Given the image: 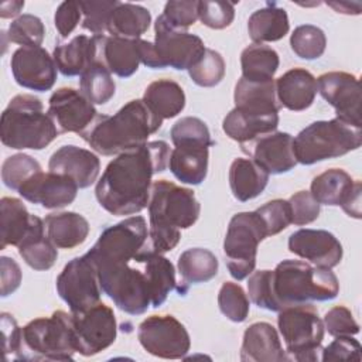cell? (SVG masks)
Segmentation results:
<instances>
[{"label":"cell","mask_w":362,"mask_h":362,"mask_svg":"<svg viewBox=\"0 0 362 362\" xmlns=\"http://www.w3.org/2000/svg\"><path fill=\"white\" fill-rule=\"evenodd\" d=\"M361 344L351 337H335V339L321 351V361H356L361 356Z\"/></svg>","instance_id":"cell-54"},{"label":"cell","mask_w":362,"mask_h":362,"mask_svg":"<svg viewBox=\"0 0 362 362\" xmlns=\"http://www.w3.org/2000/svg\"><path fill=\"white\" fill-rule=\"evenodd\" d=\"M1 331H3V349L6 359L8 358V354L17 355L20 349V341H21V328L17 325V321L13 315L3 313L1 314Z\"/></svg>","instance_id":"cell-57"},{"label":"cell","mask_w":362,"mask_h":362,"mask_svg":"<svg viewBox=\"0 0 362 362\" xmlns=\"http://www.w3.org/2000/svg\"><path fill=\"white\" fill-rule=\"evenodd\" d=\"M81 17H82V10H81L79 1H74V0L62 1L57 7L55 16H54V24L58 34L62 38H66L68 35H71V33L79 24Z\"/></svg>","instance_id":"cell-55"},{"label":"cell","mask_w":362,"mask_h":362,"mask_svg":"<svg viewBox=\"0 0 362 362\" xmlns=\"http://www.w3.org/2000/svg\"><path fill=\"white\" fill-rule=\"evenodd\" d=\"M163 120L156 116L143 99H133L113 116L98 115L81 137L102 156H117L147 143Z\"/></svg>","instance_id":"cell-4"},{"label":"cell","mask_w":362,"mask_h":362,"mask_svg":"<svg viewBox=\"0 0 362 362\" xmlns=\"http://www.w3.org/2000/svg\"><path fill=\"white\" fill-rule=\"evenodd\" d=\"M361 144L362 127L339 117L314 122L293 139L296 160L304 165L341 157L359 148Z\"/></svg>","instance_id":"cell-7"},{"label":"cell","mask_w":362,"mask_h":362,"mask_svg":"<svg viewBox=\"0 0 362 362\" xmlns=\"http://www.w3.org/2000/svg\"><path fill=\"white\" fill-rule=\"evenodd\" d=\"M143 102L161 120L173 119L182 112L185 106V93L175 81L158 79L146 88Z\"/></svg>","instance_id":"cell-36"},{"label":"cell","mask_w":362,"mask_h":362,"mask_svg":"<svg viewBox=\"0 0 362 362\" xmlns=\"http://www.w3.org/2000/svg\"><path fill=\"white\" fill-rule=\"evenodd\" d=\"M361 181L342 168H329L313 178L310 192L321 205H338L356 219L361 218Z\"/></svg>","instance_id":"cell-16"},{"label":"cell","mask_w":362,"mask_h":362,"mask_svg":"<svg viewBox=\"0 0 362 362\" xmlns=\"http://www.w3.org/2000/svg\"><path fill=\"white\" fill-rule=\"evenodd\" d=\"M266 238V226L256 211L232 216L223 240V253L226 267L235 280H245L255 272L257 246Z\"/></svg>","instance_id":"cell-10"},{"label":"cell","mask_w":362,"mask_h":362,"mask_svg":"<svg viewBox=\"0 0 362 362\" xmlns=\"http://www.w3.org/2000/svg\"><path fill=\"white\" fill-rule=\"evenodd\" d=\"M47 238L58 249H74L82 245L89 233L88 221L76 212H52L44 219Z\"/></svg>","instance_id":"cell-32"},{"label":"cell","mask_w":362,"mask_h":362,"mask_svg":"<svg viewBox=\"0 0 362 362\" xmlns=\"http://www.w3.org/2000/svg\"><path fill=\"white\" fill-rule=\"evenodd\" d=\"M117 0H100V1H79L82 10V27L90 31L93 35H103L107 28L110 13L117 6Z\"/></svg>","instance_id":"cell-47"},{"label":"cell","mask_w":362,"mask_h":362,"mask_svg":"<svg viewBox=\"0 0 362 362\" xmlns=\"http://www.w3.org/2000/svg\"><path fill=\"white\" fill-rule=\"evenodd\" d=\"M221 313L233 322H243L249 315V298L240 284L225 281L218 293Z\"/></svg>","instance_id":"cell-45"},{"label":"cell","mask_w":362,"mask_h":362,"mask_svg":"<svg viewBox=\"0 0 362 362\" xmlns=\"http://www.w3.org/2000/svg\"><path fill=\"white\" fill-rule=\"evenodd\" d=\"M45 223L38 225L18 246V255L34 270H48L54 266L57 246L45 236Z\"/></svg>","instance_id":"cell-40"},{"label":"cell","mask_w":362,"mask_h":362,"mask_svg":"<svg viewBox=\"0 0 362 362\" xmlns=\"http://www.w3.org/2000/svg\"><path fill=\"white\" fill-rule=\"evenodd\" d=\"M24 7V1L21 0H11V1H3L0 4V17L1 18H11L20 14L21 8Z\"/></svg>","instance_id":"cell-59"},{"label":"cell","mask_w":362,"mask_h":362,"mask_svg":"<svg viewBox=\"0 0 362 362\" xmlns=\"http://www.w3.org/2000/svg\"><path fill=\"white\" fill-rule=\"evenodd\" d=\"M45 35V27L40 17L33 14L18 16L10 25L7 37L10 42L21 47H40Z\"/></svg>","instance_id":"cell-46"},{"label":"cell","mask_w":362,"mask_h":362,"mask_svg":"<svg viewBox=\"0 0 362 362\" xmlns=\"http://www.w3.org/2000/svg\"><path fill=\"white\" fill-rule=\"evenodd\" d=\"M16 82L27 89L45 92L57 81V65L54 58L42 47H20L10 61Z\"/></svg>","instance_id":"cell-19"},{"label":"cell","mask_w":362,"mask_h":362,"mask_svg":"<svg viewBox=\"0 0 362 362\" xmlns=\"http://www.w3.org/2000/svg\"><path fill=\"white\" fill-rule=\"evenodd\" d=\"M290 47L293 52L303 59L320 58L327 47V37L324 31L313 24H304L294 28L290 37Z\"/></svg>","instance_id":"cell-42"},{"label":"cell","mask_w":362,"mask_h":362,"mask_svg":"<svg viewBox=\"0 0 362 362\" xmlns=\"http://www.w3.org/2000/svg\"><path fill=\"white\" fill-rule=\"evenodd\" d=\"M134 260L143 264L144 273L148 279L151 288V307H160L167 300L170 291L177 288L173 263L161 253H156L147 246L136 255Z\"/></svg>","instance_id":"cell-31"},{"label":"cell","mask_w":362,"mask_h":362,"mask_svg":"<svg viewBox=\"0 0 362 362\" xmlns=\"http://www.w3.org/2000/svg\"><path fill=\"white\" fill-rule=\"evenodd\" d=\"M154 52L158 69L174 68L177 71L189 69L204 54V41L187 30L173 28L163 16L154 23Z\"/></svg>","instance_id":"cell-13"},{"label":"cell","mask_w":362,"mask_h":362,"mask_svg":"<svg viewBox=\"0 0 362 362\" xmlns=\"http://www.w3.org/2000/svg\"><path fill=\"white\" fill-rule=\"evenodd\" d=\"M58 134L54 120L34 95H16L1 113L0 139L6 147L42 150Z\"/></svg>","instance_id":"cell-5"},{"label":"cell","mask_w":362,"mask_h":362,"mask_svg":"<svg viewBox=\"0 0 362 362\" xmlns=\"http://www.w3.org/2000/svg\"><path fill=\"white\" fill-rule=\"evenodd\" d=\"M76 349L83 356H93L116 341L117 324L113 310L98 303L86 311L72 314Z\"/></svg>","instance_id":"cell-15"},{"label":"cell","mask_w":362,"mask_h":362,"mask_svg":"<svg viewBox=\"0 0 362 362\" xmlns=\"http://www.w3.org/2000/svg\"><path fill=\"white\" fill-rule=\"evenodd\" d=\"M240 147L267 174H283L293 170L297 164L293 136L284 132L260 136L249 143L240 144Z\"/></svg>","instance_id":"cell-20"},{"label":"cell","mask_w":362,"mask_h":362,"mask_svg":"<svg viewBox=\"0 0 362 362\" xmlns=\"http://www.w3.org/2000/svg\"><path fill=\"white\" fill-rule=\"evenodd\" d=\"M279 65V54L272 47L263 44H252L240 54L242 78L249 82L273 81Z\"/></svg>","instance_id":"cell-38"},{"label":"cell","mask_w":362,"mask_h":362,"mask_svg":"<svg viewBox=\"0 0 362 362\" xmlns=\"http://www.w3.org/2000/svg\"><path fill=\"white\" fill-rule=\"evenodd\" d=\"M274 83L280 105L293 112L310 107L318 92L317 79L304 68H293L284 72Z\"/></svg>","instance_id":"cell-28"},{"label":"cell","mask_w":362,"mask_h":362,"mask_svg":"<svg viewBox=\"0 0 362 362\" xmlns=\"http://www.w3.org/2000/svg\"><path fill=\"white\" fill-rule=\"evenodd\" d=\"M76 335L72 313L57 310L51 317H40L21 328L20 349L16 359L72 361Z\"/></svg>","instance_id":"cell-6"},{"label":"cell","mask_w":362,"mask_h":362,"mask_svg":"<svg viewBox=\"0 0 362 362\" xmlns=\"http://www.w3.org/2000/svg\"><path fill=\"white\" fill-rule=\"evenodd\" d=\"M140 38H122L113 35H98V59L112 74L120 78L132 76L140 62Z\"/></svg>","instance_id":"cell-26"},{"label":"cell","mask_w":362,"mask_h":362,"mask_svg":"<svg viewBox=\"0 0 362 362\" xmlns=\"http://www.w3.org/2000/svg\"><path fill=\"white\" fill-rule=\"evenodd\" d=\"M338 293L339 283L331 269L287 259L269 270L264 310L279 313L290 305L332 300Z\"/></svg>","instance_id":"cell-3"},{"label":"cell","mask_w":362,"mask_h":362,"mask_svg":"<svg viewBox=\"0 0 362 362\" xmlns=\"http://www.w3.org/2000/svg\"><path fill=\"white\" fill-rule=\"evenodd\" d=\"M55 287L72 314L86 311L100 303L103 293L98 266L89 253L68 262L57 277Z\"/></svg>","instance_id":"cell-11"},{"label":"cell","mask_w":362,"mask_h":362,"mask_svg":"<svg viewBox=\"0 0 362 362\" xmlns=\"http://www.w3.org/2000/svg\"><path fill=\"white\" fill-rule=\"evenodd\" d=\"M279 113H257L233 107L223 119L222 129L226 136L239 144L249 143L260 136L276 132Z\"/></svg>","instance_id":"cell-29"},{"label":"cell","mask_w":362,"mask_h":362,"mask_svg":"<svg viewBox=\"0 0 362 362\" xmlns=\"http://www.w3.org/2000/svg\"><path fill=\"white\" fill-rule=\"evenodd\" d=\"M317 88L321 96L335 109L337 117L362 127L361 85L355 75L332 71L318 76Z\"/></svg>","instance_id":"cell-17"},{"label":"cell","mask_w":362,"mask_h":362,"mask_svg":"<svg viewBox=\"0 0 362 362\" xmlns=\"http://www.w3.org/2000/svg\"><path fill=\"white\" fill-rule=\"evenodd\" d=\"M256 212L260 215L266 230L267 236H273L284 230L290 223H291V212H290V205L288 201L286 199H273L262 205L260 208L256 209Z\"/></svg>","instance_id":"cell-49"},{"label":"cell","mask_w":362,"mask_h":362,"mask_svg":"<svg viewBox=\"0 0 362 362\" xmlns=\"http://www.w3.org/2000/svg\"><path fill=\"white\" fill-rule=\"evenodd\" d=\"M48 115L59 133L82 134L98 117V112L79 90L72 88L57 89L48 100Z\"/></svg>","instance_id":"cell-18"},{"label":"cell","mask_w":362,"mask_h":362,"mask_svg":"<svg viewBox=\"0 0 362 362\" xmlns=\"http://www.w3.org/2000/svg\"><path fill=\"white\" fill-rule=\"evenodd\" d=\"M170 146L163 140L120 153L105 168L96 182L99 205L112 215H134L147 208L151 178L167 168Z\"/></svg>","instance_id":"cell-1"},{"label":"cell","mask_w":362,"mask_h":362,"mask_svg":"<svg viewBox=\"0 0 362 362\" xmlns=\"http://www.w3.org/2000/svg\"><path fill=\"white\" fill-rule=\"evenodd\" d=\"M48 170L71 177L79 188H88L98 180L100 161L90 150L69 144L52 153L48 161Z\"/></svg>","instance_id":"cell-23"},{"label":"cell","mask_w":362,"mask_h":362,"mask_svg":"<svg viewBox=\"0 0 362 362\" xmlns=\"http://www.w3.org/2000/svg\"><path fill=\"white\" fill-rule=\"evenodd\" d=\"M233 100L235 107L257 113H279L281 109L274 81L249 82L240 78L235 86Z\"/></svg>","instance_id":"cell-35"},{"label":"cell","mask_w":362,"mask_h":362,"mask_svg":"<svg viewBox=\"0 0 362 362\" xmlns=\"http://www.w3.org/2000/svg\"><path fill=\"white\" fill-rule=\"evenodd\" d=\"M277 325L290 359L298 362L321 361L325 328L313 304H297L280 310Z\"/></svg>","instance_id":"cell-8"},{"label":"cell","mask_w":362,"mask_h":362,"mask_svg":"<svg viewBox=\"0 0 362 362\" xmlns=\"http://www.w3.org/2000/svg\"><path fill=\"white\" fill-rule=\"evenodd\" d=\"M78 188V184L68 175L41 171L31 177L17 192L28 202L47 209H59L75 201Z\"/></svg>","instance_id":"cell-21"},{"label":"cell","mask_w":362,"mask_h":362,"mask_svg":"<svg viewBox=\"0 0 362 362\" xmlns=\"http://www.w3.org/2000/svg\"><path fill=\"white\" fill-rule=\"evenodd\" d=\"M52 58L64 76L81 75L98 59V35H76L71 41L57 44Z\"/></svg>","instance_id":"cell-30"},{"label":"cell","mask_w":362,"mask_h":362,"mask_svg":"<svg viewBox=\"0 0 362 362\" xmlns=\"http://www.w3.org/2000/svg\"><path fill=\"white\" fill-rule=\"evenodd\" d=\"M188 74L198 86L212 88L225 76V61L218 51L205 48L202 57L188 69Z\"/></svg>","instance_id":"cell-44"},{"label":"cell","mask_w":362,"mask_h":362,"mask_svg":"<svg viewBox=\"0 0 362 362\" xmlns=\"http://www.w3.org/2000/svg\"><path fill=\"white\" fill-rule=\"evenodd\" d=\"M161 16L173 28L187 30L198 20V1L195 0L167 1Z\"/></svg>","instance_id":"cell-50"},{"label":"cell","mask_w":362,"mask_h":362,"mask_svg":"<svg viewBox=\"0 0 362 362\" xmlns=\"http://www.w3.org/2000/svg\"><path fill=\"white\" fill-rule=\"evenodd\" d=\"M0 279H1V297L14 293L21 283V269L11 257H0Z\"/></svg>","instance_id":"cell-56"},{"label":"cell","mask_w":362,"mask_h":362,"mask_svg":"<svg viewBox=\"0 0 362 362\" xmlns=\"http://www.w3.org/2000/svg\"><path fill=\"white\" fill-rule=\"evenodd\" d=\"M288 250L314 266L332 269L342 259L341 242L324 229H300L290 235Z\"/></svg>","instance_id":"cell-22"},{"label":"cell","mask_w":362,"mask_h":362,"mask_svg":"<svg viewBox=\"0 0 362 362\" xmlns=\"http://www.w3.org/2000/svg\"><path fill=\"white\" fill-rule=\"evenodd\" d=\"M198 18L199 21L212 28L223 30L229 27L235 18V6L229 1H198Z\"/></svg>","instance_id":"cell-48"},{"label":"cell","mask_w":362,"mask_h":362,"mask_svg":"<svg viewBox=\"0 0 362 362\" xmlns=\"http://www.w3.org/2000/svg\"><path fill=\"white\" fill-rule=\"evenodd\" d=\"M173 144L182 141V140H201L211 144H215V141L211 139V133L208 130V126L198 117L187 116L175 122V124L171 127L170 132Z\"/></svg>","instance_id":"cell-53"},{"label":"cell","mask_w":362,"mask_h":362,"mask_svg":"<svg viewBox=\"0 0 362 362\" xmlns=\"http://www.w3.org/2000/svg\"><path fill=\"white\" fill-rule=\"evenodd\" d=\"M327 4L334 8L337 13H342V14H361V8L362 4L359 1H327Z\"/></svg>","instance_id":"cell-58"},{"label":"cell","mask_w":362,"mask_h":362,"mask_svg":"<svg viewBox=\"0 0 362 362\" xmlns=\"http://www.w3.org/2000/svg\"><path fill=\"white\" fill-rule=\"evenodd\" d=\"M41 223L44 221L31 215L23 201L13 197H3L0 199V249H6L8 245L18 247Z\"/></svg>","instance_id":"cell-27"},{"label":"cell","mask_w":362,"mask_h":362,"mask_svg":"<svg viewBox=\"0 0 362 362\" xmlns=\"http://www.w3.org/2000/svg\"><path fill=\"white\" fill-rule=\"evenodd\" d=\"M174 146L168 160L173 175L184 184H201L208 173L209 147L214 144L201 140H182Z\"/></svg>","instance_id":"cell-24"},{"label":"cell","mask_w":362,"mask_h":362,"mask_svg":"<svg viewBox=\"0 0 362 362\" xmlns=\"http://www.w3.org/2000/svg\"><path fill=\"white\" fill-rule=\"evenodd\" d=\"M290 31L288 16L276 3H267L252 13L247 20V33L255 44L279 41Z\"/></svg>","instance_id":"cell-33"},{"label":"cell","mask_w":362,"mask_h":362,"mask_svg":"<svg viewBox=\"0 0 362 362\" xmlns=\"http://www.w3.org/2000/svg\"><path fill=\"white\" fill-rule=\"evenodd\" d=\"M216 256L204 247H191L178 257V272L185 284L205 283L218 274Z\"/></svg>","instance_id":"cell-39"},{"label":"cell","mask_w":362,"mask_h":362,"mask_svg":"<svg viewBox=\"0 0 362 362\" xmlns=\"http://www.w3.org/2000/svg\"><path fill=\"white\" fill-rule=\"evenodd\" d=\"M137 339L148 354L163 359H181L191 348L188 331L173 315L147 317L137 328Z\"/></svg>","instance_id":"cell-14"},{"label":"cell","mask_w":362,"mask_h":362,"mask_svg":"<svg viewBox=\"0 0 362 362\" xmlns=\"http://www.w3.org/2000/svg\"><path fill=\"white\" fill-rule=\"evenodd\" d=\"M96 266L102 291L119 310L130 315H140L148 310L151 288L141 263V269L130 266V262L96 263Z\"/></svg>","instance_id":"cell-9"},{"label":"cell","mask_w":362,"mask_h":362,"mask_svg":"<svg viewBox=\"0 0 362 362\" xmlns=\"http://www.w3.org/2000/svg\"><path fill=\"white\" fill-rule=\"evenodd\" d=\"M324 328L332 337H351L359 332V324L345 305H335L324 315Z\"/></svg>","instance_id":"cell-51"},{"label":"cell","mask_w":362,"mask_h":362,"mask_svg":"<svg viewBox=\"0 0 362 362\" xmlns=\"http://www.w3.org/2000/svg\"><path fill=\"white\" fill-rule=\"evenodd\" d=\"M269 175L252 158H235L229 167L232 195L240 202L256 198L266 188Z\"/></svg>","instance_id":"cell-34"},{"label":"cell","mask_w":362,"mask_h":362,"mask_svg":"<svg viewBox=\"0 0 362 362\" xmlns=\"http://www.w3.org/2000/svg\"><path fill=\"white\" fill-rule=\"evenodd\" d=\"M147 209L150 221L147 247L163 255L178 245L181 229H188L198 221L201 205L192 189L157 180L151 184Z\"/></svg>","instance_id":"cell-2"},{"label":"cell","mask_w":362,"mask_h":362,"mask_svg":"<svg viewBox=\"0 0 362 362\" xmlns=\"http://www.w3.org/2000/svg\"><path fill=\"white\" fill-rule=\"evenodd\" d=\"M40 163L28 154L18 153L7 157L1 165V180L13 191H18L31 177L41 173Z\"/></svg>","instance_id":"cell-43"},{"label":"cell","mask_w":362,"mask_h":362,"mask_svg":"<svg viewBox=\"0 0 362 362\" xmlns=\"http://www.w3.org/2000/svg\"><path fill=\"white\" fill-rule=\"evenodd\" d=\"M290 212H291V223L301 226L314 222L320 215V204L311 195L310 191H298L288 199Z\"/></svg>","instance_id":"cell-52"},{"label":"cell","mask_w":362,"mask_h":362,"mask_svg":"<svg viewBox=\"0 0 362 362\" xmlns=\"http://www.w3.org/2000/svg\"><path fill=\"white\" fill-rule=\"evenodd\" d=\"M243 362H286L290 361L276 328L269 322H255L243 334L240 346Z\"/></svg>","instance_id":"cell-25"},{"label":"cell","mask_w":362,"mask_h":362,"mask_svg":"<svg viewBox=\"0 0 362 362\" xmlns=\"http://www.w3.org/2000/svg\"><path fill=\"white\" fill-rule=\"evenodd\" d=\"M147 240L146 219L134 215L107 226L88 253L96 263L132 262L147 246Z\"/></svg>","instance_id":"cell-12"},{"label":"cell","mask_w":362,"mask_h":362,"mask_svg":"<svg viewBox=\"0 0 362 362\" xmlns=\"http://www.w3.org/2000/svg\"><path fill=\"white\" fill-rule=\"evenodd\" d=\"M151 23L150 11L139 4L117 3L110 13L106 31L113 37L140 38Z\"/></svg>","instance_id":"cell-37"},{"label":"cell","mask_w":362,"mask_h":362,"mask_svg":"<svg viewBox=\"0 0 362 362\" xmlns=\"http://www.w3.org/2000/svg\"><path fill=\"white\" fill-rule=\"evenodd\" d=\"M79 88L81 93L93 105L107 103L116 92L112 72L100 61H95L81 74Z\"/></svg>","instance_id":"cell-41"}]
</instances>
